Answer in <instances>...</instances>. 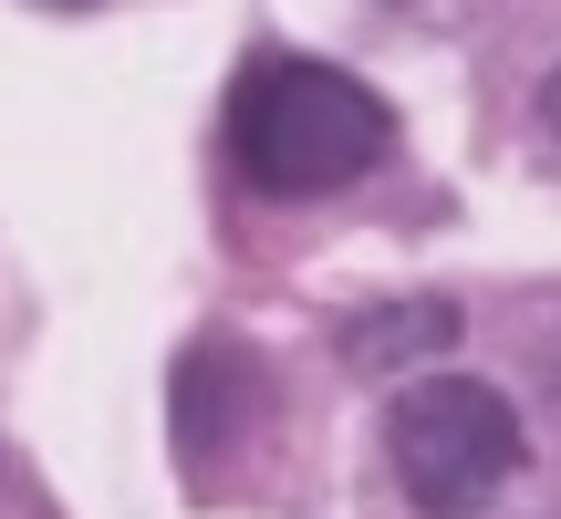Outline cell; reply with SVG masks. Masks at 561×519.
<instances>
[{
    "instance_id": "6",
    "label": "cell",
    "mask_w": 561,
    "mask_h": 519,
    "mask_svg": "<svg viewBox=\"0 0 561 519\" xmlns=\"http://www.w3.org/2000/svg\"><path fill=\"white\" fill-rule=\"evenodd\" d=\"M541 395L561 405V343H551V354H541Z\"/></svg>"
},
{
    "instance_id": "1",
    "label": "cell",
    "mask_w": 561,
    "mask_h": 519,
    "mask_svg": "<svg viewBox=\"0 0 561 519\" xmlns=\"http://www.w3.org/2000/svg\"><path fill=\"white\" fill-rule=\"evenodd\" d=\"M229 146H240V177L261 198H333L364 166L396 146V115L375 104V83H354L343 62L312 53H271L240 73L229 104Z\"/></svg>"
},
{
    "instance_id": "2",
    "label": "cell",
    "mask_w": 561,
    "mask_h": 519,
    "mask_svg": "<svg viewBox=\"0 0 561 519\" xmlns=\"http://www.w3.org/2000/svg\"><path fill=\"white\" fill-rule=\"evenodd\" d=\"M385 458H396L405 499L426 519H468L489 509L510 478H520L530 437H520V405L479 374H416L385 416Z\"/></svg>"
},
{
    "instance_id": "5",
    "label": "cell",
    "mask_w": 561,
    "mask_h": 519,
    "mask_svg": "<svg viewBox=\"0 0 561 519\" xmlns=\"http://www.w3.org/2000/svg\"><path fill=\"white\" fill-rule=\"evenodd\" d=\"M541 125L561 136V62H551V83H541Z\"/></svg>"
},
{
    "instance_id": "3",
    "label": "cell",
    "mask_w": 561,
    "mask_h": 519,
    "mask_svg": "<svg viewBox=\"0 0 561 519\" xmlns=\"http://www.w3.org/2000/svg\"><path fill=\"white\" fill-rule=\"evenodd\" d=\"M167 416H178V458L208 468L229 437H240V416H250V364L229 354V343H187L178 384H167Z\"/></svg>"
},
{
    "instance_id": "4",
    "label": "cell",
    "mask_w": 561,
    "mask_h": 519,
    "mask_svg": "<svg viewBox=\"0 0 561 519\" xmlns=\"http://www.w3.org/2000/svg\"><path fill=\"white\" fill-rule=\"evenodd\" d=\"M458 343V301H385V312L343 322V364L354 374H396V364H426Z\"/></svg>"
}]
</instances>
